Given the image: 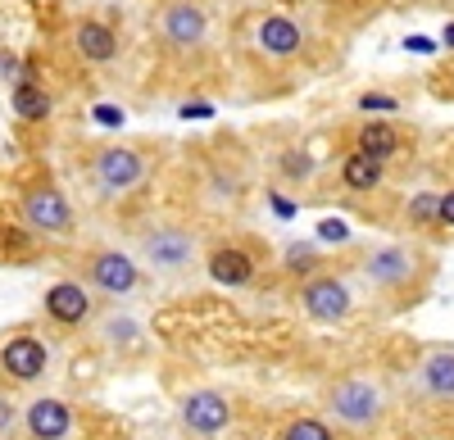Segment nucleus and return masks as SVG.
Here are the masks:
<instances>
[{
	"label": "nucleus",
	"mask_w": 454,
	"mask_h": 440,
	"mask_svg": "<svg viewBox=\"0 0 454 440\" xmlns=\"http://www.w3.org/2000/svg\"><path fill=\"white\" fill-rule=\"evenodd\" d=\"M51 368V350L42 336H32V332H14L0 341V377H5L10 386H32V382H42Z\"/></svg>",
	"instance_id": "0eeeda50"
},
{
	"label": "nucleus",
	"mask_w": 454,
	"mask_h": 440,
	"mask_svg": "<svg viewBox=\"0 0 454 440\" xmlns=\"http://www.w3.org/2000/svg\"><path fill=\"white\" fill-rule=\"evenodd\" d=\"M282 273H291V277H300V282H305V277H314V273H323V259H318V250L305 241V245H286L282 250Z\"/></svg>",
	"instance_id": "4be33fe9"
},
{
	"label": "nucleus",
	"mask_w": 454,
	"mask_h": 440,
	"mask_svg": "<svg viewBox=\"0 0 454 440\" xmlns=\"http://www.w3.org/2000/svg\"><path fill=\"white\" fill-rule=\"evenodd\" d=\"M23 431H27V440H73L78 409L59 395H36L23 405Z\"/></svg>",
	"instance_id": "9b49d317"
},
{
	"label": "nucleus",
	"mask_w": 454,
	"mask_h": 440,
	"mask_svg": "<svg viewBox=\"0 0 454 440\" xmlns=\"http://www.w3.org/2000/svg\"><path fill=\"white\" fill-rule=\"evenodd\" d=\"M19 427H23V405L10 390H0V440H10Z\"/></svg>",
	"instance_id": "b1692460"
},
{
	"label": "nucleus",
	"mask_w": 454,
	"mask_h": 440,
	"mask_svg": "<svg viewBox=\"0 0 454 440\" xmlns=\"http://www.w3.org/2000/svg\"><path fill=\"white\" fill-rule=\"evenodd\" d=\"M295 300H300V313H305L309 322L318 327H336V322H346L350 309H355V290L346 277H336V273H314L300 282L295 290Z\"/></svg>",
	"instance_id": "20e7f679"
},
{
	"label": "nucleus",
	"mask_w": 454,
	"mask_h": 440,
	"mask_svg": "<svg viewBox=\"0 0 454 440\" xmlns=\"http://www.w3.org/2000/svg\"><path fill=\"white\" fill-rule=\"evenodd\" d=\"M73 50H78L87 64H114L119 50H123V42L105 19H82L78 27H73Z\"/></svg>",
	"instance_id": "dca6fc26"
},
{
	"label": "nucleus",
	"mask_w": 454,
	"mask_h": 440,
	"mask_svg": "<svg viewBox=\"0 0 454 440\" xmlns=\"http://www.w3.org/2000/svg\"><path fill=\"white\" fill-rule=\"evenodd\" d=\"M269 205H273V213H278V218H295V205H291L286 196H278V191H273V196H269Z\"/></svg>",
	"instance_id": "7c9ffc66"
},
{
	"label": "nucleus",
	"mask_w": 454,
	"mask_h": 440,
	"mask_svg": "<svg viewBox=\"0 0 454 440\" xmlns=\"http://www.w3.org/2000/svg\"><path fill=\"white\" fill-rule=\"evenodd\" d=\"M82 273H87V286L100 290V296H109V300H123V296H137L141 290V264L119 245L87 250Z\"/></svg>",
	"instance_id": "7ed1b4c3"
},
{
	"label": "nucleus",
	"mask_w": 454,
	"mask_h": 440,
	"mask_svg": "<svg viewBox=\"0 0 454 440\" xmlns=\"http://www.w3.org/2000/svg\"><path fill=\"white\" fill-rule=\"evenodd\" d=\"M232 418H237L232 399H227L223 390H214V386H196V390H186L177 399V422L192 440H218L227 427H232Z\"/></svg>",
	"instance_id": "39448f33"
},
{
	"label": "nucleus",
	"mask_w": 454,
	"mask_h": 440,
	"mask_svg": "<svg viewBox=\"0 0 454 440\" xmlns=\"http://www.w3.org/2000/svg\"><path fill=\"white\" fill-rule=\"evenodd\" d=\"M436 223L441 228H454V187L441 191V205H436Z\"/></svg>",
	"instance_id": "c85d7f7f"
},
{
	"label": "nucleus",
	"mask_w": 454,
	"mask_h": 440,
	"mask_svg": "<svg viewBox=\"0 0 454 440\" xmlns=\"http://www.w3.org/2000/svg\"><path fill=\"white\" fill-rule=\"evenodd\" d=\"M323 409L336 427H346L355 436H368L382 427L387 418V386L368 377V373H350V377H336L323 390Z\"/></svg>",
	"instance_id": "f257e3e1"
},
{
	"label": "nucleus",
	"mask_w": 454,
	"mask_h": 440,
	"mask_svg": "<svg viewBox=\"0 0 454 440\" xmlns=\"http://www.w3.org/2000/svg\"><path fill=\"white\" fill-rule=\"evenodd\" d=\"M205 273L214 286H227V290H246L259 273V254L241 241H218L209 254H205Z\"/></svg>",
	"instance_id": "f8f14e48"
},
{
	"label": "nucleus",
	"mask_w": 454,
	"mask_h": 440,
	"mask_svg": "<svg viewBox=\"0 0 454 440\" xmlns=\"http://www.w3.org/2000/svg\"><path fill=\"white\" fill-rule=\"evenodd\" d=\"M300 46H305V32H300L295 19L269 14V19L254 23V50L263 59H291V55H300Z\"/></svg>",
	"instance_id": "4468645a"
},
{
	"label": "nucleus",
	"mask_w": 454,
	"mask_h": 440,
	"mask_svg": "<svg viewBox=\"0 0 454 440\" xmlns=\"http://www.w3.org/2000/svg\"><path fill=\"white\" fill-rule=\"evenodd\" d=\"M145 177V155L137 145H100L91 155V181L105 196H123Z\"/></svg>",
	"instance_id": "6e6552de"
},
{
	"label": "nucleus",
	"mask_w": 454,
	"mask_h": 440,
	"mask_svg": "<svg viewBox=\"0 0 454 440\" xmlns=\"http://www.w3.org/2000/svg\"><path fill=\"white\" fill-rule=\"evenodd\" d=\"M96 336H100V345H105V350L128 354V350H137V345H141V322H137V318H128V313H109V318L96 327Z\"/></svg>",
	"instance_id": "a211bd4d"
},
{
	"label": "nucleus",
	"mask_w": 454,
	"mask_h": 440,
	"mask_svg": "<svg viewBox=\"0 0 454 440\" xmlns=\"http://www.w3.org/2000/svg\"><path fill=\"white\" fill-rule=\"evenodd\" d=\"M359 109H364V114H391V109H395V100L391 96H359Z\"/></svg>",
	"instance_id": "cd10ccee"
},
{
	"label": "nucleus",
	"mask_w": 454,
	"mask_h": 440,
	"mask_svg": "<svg viewBox=\"0 0 454 440\" xmlns=\"http://www.w3.org/2000/svg\"><path fill=\"white\" fill-rule=\"evenodd\" d=\"M91 119H96L100 127H123V123H128V109H123V104H109V100H100V104L91 109Z\"/></svg>",
	"instance_id": "a878e982"
},
{
	"label": "nucleus",
	"mask_w": 454,
	"mask_h": 440,
	"mask_svg": "<svg viewBox=\"0 0 454 440\" xmlns=\"http://www.w3.org/2000/svg\"><path fill=\"white\" fill-rule=\"evenodd\" d=\"M164 42L177 46V50H196L205 36H209V14L196 5V0H173V5H164Z\"/></svg>",
	"instance_id": "ddd939ff"
},
{
	"label": "nucleus",
	"mask_w": 454,
	"mask_h": 440,
	"mask_svg": "<svg viewBox=\"0 0 454 440\" xmlns=\"http://www.w3.org/2000/svg\"><path fill=\"white\" fill-rule=\"evenodd\" d=\"M10 109L19 119H27V123H42V119H51V96H46V87H36L32 78H23L14 91H10Z\"/></svg>",
	"instance_id": "6ab92c4d"
},
{
	"label": "nucleus",
	"mask_w": 454,
	"mask_h": 440,
	"mask_svg": "<svg viewBox=\"0 0 454 440\" xmlns=\"http://www.w3.org/2000/svg\"><path fill=\"white\" fill-rule=\"evenodd\" d=\"M42 309L55 327H64V332H73V327H87L96 318V290L87 282H73V277H59L46 286L42 296Z\"/></svg>",
	"instance_id": "9d476101"
},
{
	"label": "nucleus",
	"mask_w": 454,
	"mask_h": 440,
	"mask_svg": "<svg viewBox=\"0 0 454 440\" xmlns=\"http://www.w3.org/2000/svg\"><path fill=\"white\" fill-rule=\"evenodd\" d=\"M340 181H346L350 191H372V187H382V164L368 159V155H350L340 164Z\"/></svg>",
	"instance_id": "412c9836"
},
{
	"label": "nucleus",
	"mask_w": 454,
	"mask_h": 440,
	"mask_svg": "<svg viewBox=\"0 0 454 440\" xmlns=\"http://www.w3.org/2000/svg\"><path fill=\"white\" fill-rule=\"evenodd\" d=\"M177 119H186V123H192V119H214V104H182Z\"/></svg>",
	"instance_id": "c756f323"
},
{
	"label": "nucleus",
	"mask_w": 454,
	"mask_h": 440,
	"mask_svg": "<svg viewBox=\"0 0 454 440\" xmlns=\"http://www.w3.org/2000/svg\"><path fill=\"white\" fill-rule=\"evenodd\" d=\"M395 151H400V132H395L387 119H368V123L359 127L355 155H368V159H377V164H387Z\"/></svg>",
	"instance_id": "f3484780"
},
{
	"label": "nucleus",
	"mask_w": 454,
	"mask_h": 440,
	"mask_svg": "<svg viewBox=\"0 0 454 440\" xmlns=\"http://www.w3.org/2000/svg\"><path fill=\"white\" fill-rule=\"evenodd\" d=\"M436 205H441V191H419L409 200V228H436Z\"/></svg>",
	"instance_id": "5701e85b"
},
{
	"label": "nucleus",
	"mask_w": 454,
	"mask_h": 440,
	"mask_svg": "<svg viewBox=\"0 0 454 440\" xmlns=\"http://www.w3.org/2000/svg\"><path fill=\"white\" fill-rule=\"evenodd\" d=\"M404 46H409V50H419V55H432V50H436V46L427 42V36H409V42H404Z\"/></svg>",
	"instance_id": "2f4dec72"
},
{
	"label": "nucleus",
	"mask_w": 454,
	"mask_h": 440,
	"mask_svg": "<svg viewBox=\"0 0 454 440\" xmlns=\"http://www.w3.org/2000/svg\"><path fill=\"white\" fill-rule=\"evenodd\" d=\"M282 173L295 177V181L314 177V155H305V151H286V155H282Z\"/></svg>",
	"instance_id": "393cba45"
},
{
	"label": "nucleus",
	"mask_w": 454,
	"mask_h": 440,
	"mask_svg": "<svg viewBox=\"0 0 454 440\" xmlns=\"http://www.w3.org/2000/svg\"><path fill=\"white\" fill-rule=\"evenodd\" d=\"M441 42H445V46H454V23H445V32H441Z\"/></svg>",
	"instance_id": "473e14b6"
},
{
	"label": "nucleus",
	"mask_w": 454,
	"mask_h": 440,
	"mask_svg": "<svg viewBox=\"0 0 454 440\" xmlns=\"http://www.w3.org/2000/svg\"><path fill=\"white\" fill-rule=\"evenodd\" d=\"M137 264H145L150 273L160 277H182L200 264V236L186 232L177 223H160V228H145L137 236Z\"/></svg>",
	"instance_id": "f03ea898"
},
{
	"label": "nucleus",
	"mask_w": 454,
	"mask_h": 440,
	"mask_svg": "<svg viewBox=\"0 0 454 440\" xmlns=\"http://www.w3.org/2000/svg\"><path fill=\"white\" fill-rule=\"evenodd\" d=\"M419 386L436 405H454V345H427L419 359Z\"/></svg>",
	"instance_id": "2eb2a0df"
},
{
	"label": "nucleus",
	"mask_w": 454,
	"mask_h": 440,
	"mask_svg": "<svg viewBox=\"0 0 454 440\" xmlns=\"http://www.w3.org/2000/svg\"><path fill=\"white\" fill-rule=\"evenodd\" d=\"M318 241L346 245V241H350V223H346V218H323V223H318Z\"/></svg>",
	"instance_id": "bb28decb"
},
{
	"label": "nucleus",
	"mask_w": 454,
	"mask_h": 440,
	"mask_svg": "<svg viewBox=\"0 0 454 440\" xmlns=\"http://www.w3.org/2000/svg\"><path fill=\"white\" fill-rule=\"evenodd\" d=\"M23 228L36 236H73V205L64 200L59 187H32L19 200Z\"/></svg>",
	"instance_id": "1a4fd4ad"
},
{
	"label": "nucleus",
	"mask_w": 454,
	"mask_h": 440,
	"mask_svg": "<svg viewBox=\"0 0 454 440\" xmlns=\"http://www.w3.org/2000/svg\"><path fill=\"white\" fill-rule=\"evenodd\" d=\"M419 250H409V245H377L368 250L364 259H359V273L372 290H387V296H395V290H409L413 282H419Z\"/></svg>",
	"instance_id": "423d86ee"
},
{
	"label": "nucleus",
	"mask_w": 454,
	"mask_h": 440,
	"mask_svg": "<svg viewBox=\"0 0 454 440\" xmlns=\"http://www.w3.org/2000/svg\"><path fill=\"white\" fill-rule=\"evenodd\" d=\"M273 440H336L332 422L327 418H314V413H291Z\"/></svg>",
	"instance_id": "aec40b11"
}]
</instances>
